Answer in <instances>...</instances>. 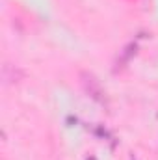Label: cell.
<instances>
[{
  "label": "cell",
  "instance_id": "6da1fadb",
  "mask_svg": "<svg viewBox=\"0 0 158 160\" xmlns=\"http://www.w3.org/2000/svg\"><path fill=\"white\" fill-rule=\"evenodd\" d=\"M91 160H95V158H91Z\"/></svg>",
  "mask_w": 158,
  "mask_h": 160
}]
</instances>
